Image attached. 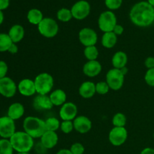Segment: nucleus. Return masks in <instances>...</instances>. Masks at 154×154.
Returning <instances> with one entry per match:
<instances>
[{
  "instance_id": "obj_15",
  "label": "nucleus",
  "mask_w": 154,
  "mask_h": 154,
  "mask_svg": "<svg viewBox=\"0 0 154 154\" xmlns=\"http://www.w3.org/2000/svg\"><path fill=\"white\" fill-rule=\"evenodd\" d=\"M17 90L22 96L26 97L34 96L36 93L34 80L29 78H24L21 80L17 85Z\"/></svg>"
},
{
  "instance_id": "obj_1",
  "label": "nucleus",
  "mask_w": 154,
  "mask_h": 154,
  "mask_svg": "<svg viewBox=\"0 0 154 154\" xmlns=\"http://www.w3.org/2000/svg\"><path fill=\"white\" fill-rule=\"evenodd\" d=\"M129 19L136 26H150L154 22V8L147 1L137 2L129 11Z\"/></svg>"
},
{
  "instance_id": "obj_13",
  "label": "nucleus",
  "mask_w": 154,
  "mask_h": 154,
  "mask_svg": "<svg viewBox=\"0 0 154 154\" xmlns=\"http://www.w3.org/2000/svg\"><path fill=\"white\" fill-rule=\"evenodd\" d=\"M78 107L72 102H66L60 109V117L63 121H73L78 117Z\"/></svg>"
},
{
  "instance_id": "obj_45",
  "label": "nucleus",
  "mask_w": 154,
  "mask_h": 154,
  "mask_svg": "<svg viewBox=\"0 0 154 154\" xmlns=\"http://www.w3.org/2000/svg\"><path fill=\"white\" fill-rule=\"evenodd\" d=\"M120 71H121L122 72V73L123 74V75H125V76H126V74L128 73V69H127V67H123V68H122L121 69H120Z\"/></svg>"
},
{
  "instance_id": "obj_34",
  "label": "nucleus",
  "mask_w": 154,
  "mask_h": 154,
  "mask_svg": "<svg viewBox=\"0 0 154 154\" xmlns=\"http://www.w3.org/2000/svg\"><path fill=\"white\" fill-rule=\"evenodd\" d=\"M60 129L65 134L71 133L74 129L73 121H70V120L62 121L60 124Z\"/></svg>"
},
{
  "instance_id": "obj_36",
  "label": "nucleus",
  "mask_w": 154,
  "mask_h": 154,
  "mask_svg": "<svg viewBox=\"0 0 154 154\" xmlns=\"http://www.w3.org/2000/svg\"><path fill=\"white\" fill-rule=\"evenodd\" d=\"M70 150L73 154H84L85 148L81 143L76 142L71 146Z\"/></svg>"
},
{
  "instance_id": "obj_47",
  "label": "nucleus",
  "mask_w": 154,
  "mask_h": 154,
  "mask_svg": "<svg viewBox=\"0 0 154 154\" xmlns=\"http://www.w3.org/2000/svg\"><path fill=\"white\" fill-rule=\"evenodd\" d=\"M17 154H29V153H18Z\"/></svg>"
},
{
  "instance_id": "obj_38",
  "label": "nucleus",
  "mask_w": 154,
  "mask_h": 154,
  "mask_svg": "<svg viewBox=\"0 0 154 154\" xmlns=\"http://www.w3.org/2000/svg\"><path fill=\"white\" fill-rule=\"evenodd\" d=\"M144 65L147 69H153L154 68V57H149L144 61Z\"/></svg>"
},
{
  "instance_id": "obj_29",
  "label": "nucleus",
  "mask_w": 154,
  "mask_h": 154,
  "mask_svg": "<svg viewBox=\"0 0 154 154\" xmlns=\"http://www.w3.org/2000/svg\"><path fill=\"white\" fill-rule=\"evenodd\" d=\"M45 126L48 131H52V132H56L60 129V124L61 123L60 120L56 117H48L45 120Z\"/></svg>"
},
{
  "instance_id": "obj_41",
  "label": "nucleus",
  "mask_w": 154,
  "mask_h": 154,
  "mask_svg": "<svg viewBox=\"0 0 154 154\" xmlns=\"http://www.w3.org/2000/svg\"><path fill=\"white\" fill-rule=\"evenodd\" d=\"M8 52L10 53L11 54H16L18 52V47L17 45V44L12 43V45H11V47L9 48Z\"/></svg>"
},
{
  "instance_id": "obj_12",
  "label": "nucleus",
  "mask_w": 154,
  "mask_h": 154,
  "mask_svg": "<svg viewBox=\"0 0 154 154\" xmlns=\"http://www.w3.org/2000/svg\"><path fill=\"white\" fill-rule=\"evenodd\" d=\"M17 86L11 78L6 76L0 79V94L5 98H12L17 93Z\"/></svg>"
},
{
  "instance_id": "obj_24",
  "label": "nucleus",
  "mask_w": 154,
  "mask_h": 154,
  "mask_svg": "<svg viewBox=\"0 0 154 154\" xmlns=\"http://www.w3.org/2000/svg\"><path fill=\"white\" fill-rule=\"evenodd\" d=\"M117 42V36L113 32H105L102 37L101 43L104 48L111 49L116 45Z\"/></svg>"
},
{
  "instance_id": "obj_5",
  "label": "nucleus",
  "mask_w": 154,
  "mask_h": 154,
  "mask_svg": "<svg viewBox=\"0 0 154 154\" xmlns=\"http://www.w3.org/2000/svg\"><path fill=\"white\" fill-rule=\"evenodd\" d=\"M37 26L41 35L47 38L55 37L60 29L57 21L51 17H45Z\"/></svg>"
},
{
  "instance_id": "obj_4",
  "label": "nucleus",
  "mask_w": 154,
  "mask_h": 154,
  "mask_svg": "<svg viewBox=\"0 0 154 154\" xmlns=\"http://www.w3.org/2000/svg\"><path fill=\"white\" fill-rule=\"evenodd\" d=\"M36 93L40 95H48L52 91L54 86V80L51 75L47 72L38 74L34 79Z\"/></svg>"
},
{
  "instance_id": "obj_22",
  "label": "nucleus",
  "mask_w": 154,
  "mask_h": 154,
  "mask_svg": "<svg viewBox=\"0 0 154 154\" xmlns=\"http://www.w3.org/2000/svg\"><path fill=\"white\" fill-rule=\"evenodd\" d=\"M49 97L54 106H62L66 102L67 95L62 89H57L51 92Z\"/></svg>"
},
{
  "instance_id": "obj_7",
  "label": "nucleus",
  "mask_w": 154,
  "mask_h": 154,
  "mask_svg": "<svg viewBox=\"0 0 154 154\" xmlns=\"http://www.w3.org/2000/svg\"><path fill=\"white\" fill-rule=\"evenodd\" d=\"M125 75L122 73L120 69L113 68L107 72L105 81L108 84L111 90L114 91L120 90L123 87Z\"/></svg>"
},
{
  "instance_id": "obj_39",
  "label": "nucleus",
  "mask_w": 154,
  "mask_h": 154,
  "mask_svg": "<svg viewBox=\"0 0 154 154\" xmlns=\"http://www.w3.org/2000/svg\"><path fill=\"white\" fill-rule=\"evenodd\" d=\"M123 32H124V28H123V26L118 23L115 26V27L114 28V30H113V32H114L117 36L121 35L123 33Z\"/></svg>"
},
{
  "instance_id": "obj_37",
  "label": "nucleus",
  "mask_w": 154,
  "mask_h": 154,
  "mask_svg": "<svg viewBox=\"0 0 154 154\" xmlns=\"http://www.w3.org/2000/svg\"><path fill=\"white\" fill-rule=\"evenodd\" d=\"M8 67L7 63L5 61L0 60V79L5 78L8 73Z\"/></svg>"
},
{
  "instance_id": "obj_26",
  "label": "nucleus",
  "mask_w": 154,
  "mask_h": 154,
  "mask_svg": "<svg viewBox=\"0 0 154 154\" xmlns=\"http://www.w3.org/2000/svg\"><path fill=\"white\" fill-rule=\"evenodd\" d=\"M99 54V50L96 48V45H94V46L86 47L84 50V55L88 61L97 60Z\"/></svg>"
},
{
  "instance_id": "obj_46",
  "label": "nucleus",
  "mask_w": 154,
  "mask_h": 154,
  "mask_svg": "<svg viewBox=\"0 0 154 154\" xmlns=\"http://www.w3.org/2000/svg\"><path fill=\"white\" fill-rule=\"evenodd\" d=\"M147 2L154 8V0H147Z\"/></svg>"
},
{
  "instance_id": "obj_17",
  "label": "nucleus",
  "mask_w": 154,
  "mask_h": 154,
  "mask_svg": "<svg viewBox=\"0 0 154 154\" xmlns=\"http://www.w3.org/2000/svg\"><path fill=\"white\" fill-rule=\"evenodd\" d=\"M32 105L37 111H48L54 107L48 95L38 94L33 99Z\"/></svg>"
},
{
  "instance_id": "obj_35",
  "label": "nucleus",
  "mask_w": 154,
  "mask_h": 154,
  "mask_svg": "<svg viewBox=\"0 0 154 154\" xmlns=\"http://www.w3.org/2000/svg\"><path fill=\"white\" fill-rule=\"evenodd\" d=\"M144 81L150 87H154V68L147 69L144 75Z\"/></svg>"
},
{
  "instance_id": "obj_25",
  "label": "nucleus",
  "mask_w": 154,
  "mask_h": 154,
  "mask_svg": "<svg viewBox=\"0 0 154 154\" xmlns=\"http://www.w3.org/2000/svg\"><path fill=\"white\" fill-rule=\"evenodd\" d=\"M26 17L29 23L35 26L38 25L42 22V20L45 18L42 11L38 8L30 9L28 11V13H27Z\"/></svg>"
},
{
  "instance_id": "obj_20",
  "label": "nucleus",
  "mask_w": 154,
  "mask_h": 154,
  "mask_svg": "<svg viewBox=\"0 0 154 154\" xmlns=\"http://www.w3.org/2000/svg\"><path fill=\"white\" fill-rule=\"evenodd\" d=\"M8 34L13 43L17 44L23 39L25 35V30L23 26L20 24H15L11 27Z\"/></svg>"
},
{
  "instance_id": "obj_27",
  "label": "nucleus",
  "mask_w": 154,
  "mask_h": 154,
  "mask_svg": "<svg viewBox=\"0 0 154 154\" xmlns=\"http://www.w3.org/2000/svg\"><path fill=\"white\" fill-rule=\"evenodd\" d=\"M57 20L61 21V22L67 23L69 22L73 18V17H72L71 9L66 8H62L61 9H60L57 11Z\"/></svg>"
},
{
  "instance_id": "obj_44",
  "label": "nucleus",
  "mask_w": 154,
  "mask_h": 154,
  "mask_svg": "<svg viewBox=\"0 0 154 154\" xmlns=\"http://www.w3.org/2000/svg\"><path fill=\"white\" fill-rule=\"evenodd\" d=\"M3 20H4V14H3L2 11H0V26L3 23Z\"/></svg>"
},
{
  "instance_id": "obj_32",
  "label": "nucleus",
  "mask_w": 154,
  "mask_h": 154,
  "mask_svg": "<svg viewBox=\"0 0 154 154\" xmlns=\"http://www.w3.org/2000/svg\"><path fill=\"white\" fill-rule=\"evenodd\" d=\"M111 90L106 81H99L96 84V93L99 95H105Z\"/></svg>"
},
{
  "instance_id": "obj_21",
  "label": "nucleus",
  "mask_w": 154,
  "mask_h": 154,
  "mask_svg": "<svg viewBox=\"0 0 154 154\" xmlns=\"http://www.w3.org/2000/svg\"><path fill=\"white\" fill-rule=\"evenodd\" d=\"M25 113V108L23 105L20 102H14L9 106L8 109V115L12 120H19L23 116Z\"/></svg>"
},
{
  "instance_id": "obj_11",
  "label": "nucleus",
  "mask_w": 154,
  "mask_h": 154,
  "mask_svg": "<svg viewBox=\"0 0 154 154\" xmlns=\"http://www.w3.org/2000/svg\"><path fill=\"white\" fill-rule=\"evenodd\" d=\"M78 38L81 45L84 47L94 46L98 42V35L93 29L84 27L80 30L78 33Z\"/></svg>"
},
{
  "instance_id": "obj_3",
  "label": "nucleus",
  "mask_w": 154,
  "mask_h": 154,
  "mask_svg": "<svg viewBox=\"0 0 154 154\" xmlns=\"http://www.w3.org/2000/svg\"><path fill=\"white\" fill-rule=\"evenodd\" d=\"M24 132L30 135L34 139L41 138L47 131L45 120L34 116H29L26 117L23 123Z\"/></svg>"
},
{
  "instance_id": "obj_10",
  "label": "nucleus",
  "mask_w": 154,
  "mask_h": 154,
  "mask_svg": "<svg viewBox=\"0 0 154 154\" xmlns=\"http://www.w3.org/2000/svg\"><path fill=\"white\" fill-rule=\"evenodd\" d=\"M16 132L14 120L8 116L0 117V137L2 138L10 139L11 137Z\"/></svg>"
},
{
  "instance_id": "obj_6",
  "label": "nucleus",
  "mask_w": 154,
  "mask_h": 154,
  "mask_svg": "<svg viewBox=\"0 0 154 154\" xmlns=\"http://www.w3.org/2000/svg\"><path fill=\"white\" fill-rule=\"evenodd\" d=\"M117 24V19L115 14L111 11H105L100 14L98 19V26L102 32H113Z\"/></svg>"
},
{
  "instance_id": "obj_43",
  "label": "nucleus",
  "mask_w": 154,
  "mask_h": 154,
  "mask_svg": "<svg viewBox=\"0 0 154 154\" xmlns=\"http://www.w3.org/2000/svg\"><path fill=\"white\" fill-rule=\"evenodd\" d=\"M56 154H73L71 152L70 149H61Z\"/></svg>"
},
{
  "instance_id": "obj_8",
  "label": "nucleus",
  "mask_w": 154,
  "mask_h": 154,
  "mask_svg": "<svg viewBox=\"0 0 154 154\" xmlns=\"http://www.w3.org/2000/svg\"><path fill=\"white\" fill-rule=\"evenodd\" d=\"M91 7L90 3L86 0H79L72 5L71 8L74 19L82 20L90 15Z\"/></svg>"
},
{
  "instance_id": "obj_23",
  "label": "nucleus",
  "mask_w": 154,
  "mask_h": 154,
  "mask_svg": "<svg viewBox=\"0 0 154 154\" xmlns=\"http://www.w3.org/2000/svg\"><path fill=\"white\" fill-rule=\"evenodd\" d=\"M128 63L127 54L123 51H117L111 59V63H112L113 68L117 69H121L122 68L126 67Z\"/></svg>"
},
{
  "instance_id": "obj_49",
  "label": "nucleus",
  "mask_w": 154,
  "mask_h": 154,
  "mask_svg": "<svg viewBox=\"0 0 154 154\" xmlns=\"http://www.w3.org/2000/svg\"><path fill=\"white\" fill-rule=\"evenodd\" d=\"M153 26H154V22H153Z\"/></svg>"
},
{
  "instance_id": "obj_48",
  "label": "nucleus",
  "mask_w": 154,
  "mask_h": 154,
  "mask_svg": "<svg viewBox=\"0 0 154 154\" xmlns=\"http://www.w3.org/2000/svg\"><path fill=\"white\" fill-rule=\"evenodd\" d=\"M153 139H154V133H153Z\"/></svg>"
},
{
  "instance_id": "obj_31",
  "label": "nucleus",
  "mask_w": 154,
  "mask_h": 154,
  "mask_svg": "<svg viewBox=\"0 0 154 154\" xmlns=\"http://www.w3.org/2000/svg\"><path fill=\"white\" fill-rule=\"evenodd\" d=\"M14 148L9 139H0V154H13Z\"/></svg>"
},
{
  "instance_id": "obj_16",
  "label": "nucleus",
  "mask_w": 154,
  "mask_h": 154,
  "mask_svg": "<svg viewBox=\"0 0 154 154\" xmlns=\"http://www.w3.org/2000/svg\"><path fill=\"white\" fill-rule=\"evenodd\" d=\"M102 66L98 60L87 61L83 66V73L89 78H95L101 73Z\"/></svg>"
},
{
  "instance_id": "obj_30",
  "label": "nucleus",
  "mask_w": 154,
  "mask_h": 154,
  "mask_svg": "<svg viewBox=\"0 0 154 154\" xmlns=\"http://www.w3.org/2000/svg\"><path fill=\"white\" fill-rule=\"evenodd\" d=\"M126 122L127 119L123 113H117L112 118V124L114 127H125Z\"/></svg>"
},
{
  "instance_id": "obj_40",
  "label": "nucleus",
  "mask_w": 154,
  "mask_h": 154,
  "mask_svg": "<svg viewBox=\"0 0 154 154\" xmlns=\"http://www.w3.org/2000/svg\"><path fill=\"white\" fill-rule=\"evenodd\" d=\"M10 0H0V11H4L8 8Z\"/></svg>"
},
{
  "instance_id": "obj_28",
  "label": "nucleus",
  "mask_w": 154,
  "mask_h": 154,
  "mask_svg": "<svg viewBox=\"0 0 154 154\" xmlns=\"http://www.w3.org/2000/svg\"><path fill=\"white\" fill-rule=\"evenodd\" d=\"M12 43L13 42L9 37L8 34L0 33V52H5L8 51Z\"/></svg>"
},
{
  "instance_id": "obj_9",
  "label": "nucleus",
  "mask_w": 154,
  "mask_h": 154,
  "mask_svg": "<svg viewBox=\"0 0 154 154\" xmlns=\"http://www.w3.org/2000/svg\"><path fill=\"white\" fill-rule=\"evenodd\" d=\"M128 138L127 129L125 127H113L108 135V140L113 146L120 147L126 141Z\"/></svg>"
},
{
  "instance_id": "obj_2",
  "label": "nucleus",
  "mask_w": 154,
  "mask_h": 154,
  "mask_svg": "<svg viewBox=\"0 0 154 154\" xmlns=\"http://www.w3.org/2000/svg\"><path fill=\"white\" fill-rule=\"evenodd\" d=\"M9 140L14 150L17 153H29L34 147V138L24 131L16 132Z\"/></svg>"
},
{
  "instance_id": "obj_14",
  "label": "nucleus",
  "mask_w": 154,
  "mask_h": 154,
  "mask_svg": "<svg viewBox=\"0 0 154 154\" xmlns=\"http://www.w3.org/2000/svg\"><path fill=\"white\" fill-rule=\"evenodd\" d=\"M74 129L80 134L88 133L92 129V121L86 116H78L73 120Z\"/></svg>"
},
{
  "instance_id": "obj_33",
  "label": "nucleus",
  "mask_w": 154,
  "mask_h": 154,
  "mask_svg": "<svg viewBox=\"0 0 154 154\" xmlns=\"http://www.w3.org/2000/svg\"><path fill=\"white\" fill-rule=\"evenodd\" d=\"M123 4V0H105V5L109 11H115L120 8Z\"/></svg>"
},
{
  "instance_id": "obj_18",
  "label": "nucleus",
  "mask_w": 154,
  "mask_h": 154,
  "mask_svg": "<svg viewBox=\"0 0 154 154\" xmlns=\"http://www.w3.org/2000/svg\"><path fill=\"white\" fill-rule=\"evenodd\" d=\"M41 144L47 150H50L57 146L59 141L58 135L56 132L47 130L41 137Z\"/></svg>"
},
{
  "instance_id": "obj_42",
  "label": "nucleus",
  "mask_w": 154,
  "mask_h": 154,
  "mask_svg": "<svg viewBox=\"0 0 154 154\" xmlns=\"http://www.w3.org/2000/svg\"><path fill=\"white\" fill-rule=\"evenodd\" d=\"M140 154H154V149L152 147H145L141 150Z\"/></svg>"
},
{
  "instance_id": "obj_19",
  "label": "nucleus",
  "mask_w": 154,
  "mask_h": 154,
  "mask_svg": "<svg viewBox=\"0 0 154 154\" xmlns=\"http://www.w3.org/2000/svg\"><path fill=\"white\" fill-rule=\"evenodd\" d=\"M79 95L84 99H90L96 93V84L93 81H87L81 84L78 90Z\"/></svg>"
}]
</instances>
